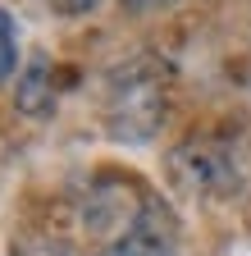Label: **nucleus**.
Instances as JSON below:
<instances>
[{
  "label": "nucleus",
  "instance_id": "8",
  "mask_svg": "<svg viewBox=\"0 0 251 256\" xmlns=\"http://www.w3.org/2000/svg\"><path fill=\"white\" fill-rule=\"evenodd\" d=\"M174 5V0H123V10H133V14H146V10H165Z\"/></svg>",
  "mask_w": 251,
  "mask_h": 256
},
{
  "label": "nucleus",
  "instance_id": "3",
  "mask_svg": "<svg viewBox=\"0 0 251 256\" xmlns=\"http://www.w3.org/2000/svg\"><path fill=\"white\" fill-rule=\"evenodd\" d=\"M14 106L23 114H50V106H55V69H50L46 55L27 60V69H23L18 87H14Z\"/></svg>",
  "mask_w": 251,
  "mask_h": 256
},
{
  "label": "nucleus",
  "instance_id": "4",
  "mask_svg": "<svg viewBox=\"0 0 251 256\" xmlns=\"http://www.w3.org/2000/svg\"><path fill=\"white\" fill-rule=\"evenodd\" d=\"M101 256H174V252H169V242H165L160 234L137 229V234H128V238H114Z\"/></svg>",
  "mask_w": 251,
  "mask_h": 256
},
{
  "label": "nucleus",
  "instance_id": "2",
  "mask_svg": "<svg viewBox=\"0 0 251 256\" xmlns=\"http://www.w3.org/2000/svg\"><path fill=\"white\" fill-rule=\"evenodd\" d=\"M174 170L183 174L187 188H197V192H229L238 183L233 156L224 146H215V142H187V146H178Z\"/></svg>",
  "mask_w": 251,
  "mask_h": 256
},
{
  "label": "nucleus",
  "instance_id": "6",
  "mask_svg": "<svg viewBox=\"0 0 251 256\" xmlns=\"http://www.w3.org/2000/svg\"><path fill=\"white\" fill-rule=\"evenodd\" d=\"M9 256H73V247L59 242V238H27V242H18Z\"/></svg>",
  "mask_w": 251,
  "mask_h": 256
},
{
  "label": "nucleus",
  "instance_id": "5",
  "mask_svg": "<svg viewBox=\"0 0 251 256\" xmlns=\"http://www.w3.org/2000/svg\"><path fill=\"white\" fill-rule=\"evenodd\" d=\"M14 64H18V37H14L9 14L0 10V82H9V78H14Z\"/></svg>",
  "mask_w": 251,
  "mask_h": 256
},
{
  "label": "nucleus",
  "instance_id": "1",
  "mask_svg": "<svg viewBox=\"0 0 251 256\" xmlns=\"http://www.w3.org/2000/svg\"><path fill=\"white\" fill-rule=\"evenodd\" d=\"M165 124V82L151 64H123L105 87V133L114 142H151Z\"/></svg>",
  "mask_w": 251,
  "mask_h": 256
},
{
  "label": "nucleus",
  "instance_id": "7",
  "mask_svg": "<svg viewBox=\"0 0 251 256\" xmlns=\"http://www.w3.org/2000/svg\"><path fill=\"white\" fill-rule=\"evenodd\" d=\"M46 5L55 10V14H64V18H82V14H91L101 5V0H46Z\"/></svg>",
  "mask_w": 251,
  "mask_h": 256
}]
</instances>
